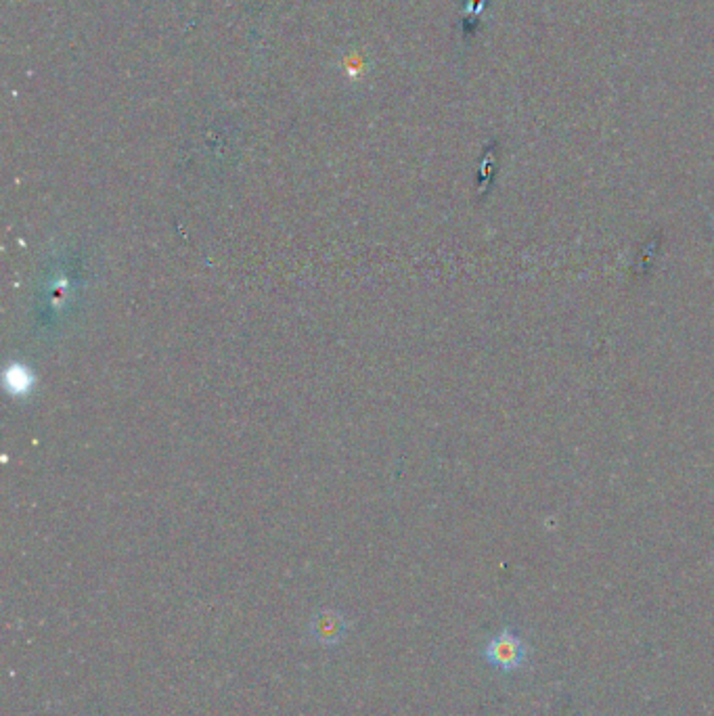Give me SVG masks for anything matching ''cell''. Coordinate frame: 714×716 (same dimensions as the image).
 <instances>
[{"mask_svg":"<svg viewBox=\"0 0 714 716\" xmlns=\"http://www.w3.org/2000/svg\"><path fill=\"white\" fill-rule=\"evenodd\" d=\"M526 656H528V647L524 639L518 633H513L511 629L501 631L484 647V660L493 668L505 670V673H511V670H518L520 666H524Z\"/></svg>","mask_w":714,"mask_h":716,"instance_id":"cell-1","label":"cell"},{"mask_svg":"<svg viewBox=\"0 0 714 716\" xmlns=\"http://www.w3.org/2000/svg\"><path fill=\"white\" fill-rule=\"evenodd\" d=\"M308 633L319 645H340L348 633V620L338 610H321L310 618Z\"/></svg>","mask_w":714,"mask_h":716,"instance_id":"cell-2","label":"cell"}]
</instances>
